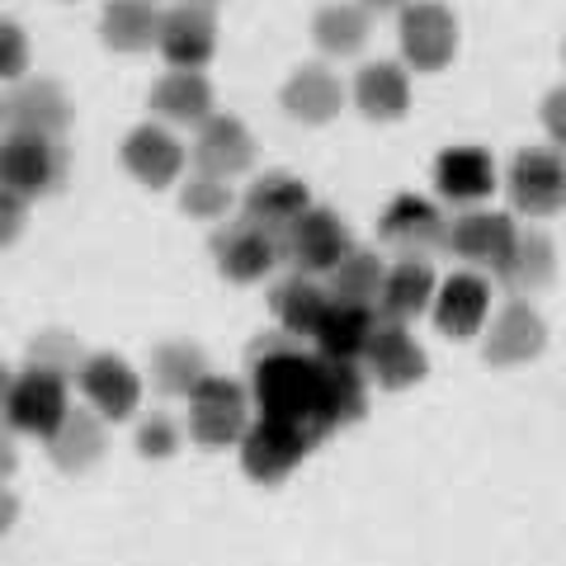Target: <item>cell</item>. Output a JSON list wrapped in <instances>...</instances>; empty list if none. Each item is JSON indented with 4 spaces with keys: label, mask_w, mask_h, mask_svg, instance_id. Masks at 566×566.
Wrapping results in <instances>:
<instances>
[{
    "label": "cell",
    "mask_w": 566,
    "mask_h": 566,
    "mask_svg": "<svg viewBox=\"0 0 566 566\" xmlns=\"http://www.w3.org/2000/svg\"><path fill=\"white\" fill-rule=\"evenodd\" d=\"M316 368L322 359L303 354L283 340L255 345V368H251V401L260 406V416L274 420H303L312 424V406H316ZM316 430V424H312Z\"/></svg>",
    "instance_id": "cell-1"
},
{
    "label": "cell",
    "mask_w": 566,
    "mask_h": 566,
    "mask_svg": "<svg viewBox=\"0 0 566 566\" xmlns=\"http://www.w3.org/2000/svg\"><path fill=\"white\" fill-rule=\"evenodd\" d=\"M316 439L322 434H316L312 424H303V420L260 416V420H251V430L241 434V468H245L251 482L274 486L316 449Z\"/></svg>",
    "instance_id": "cell-2"
},
{
    "label": "cell",
    "mask_w": 566,
    "mask_h": 566,
    "mask_svg": "<svg viewBox=\"0 0 566 566\" xmlns=\"http://www.w3.org/2000/svg\"><path fill=\"white\" fill-rule=\"evenodd\" d=\"M245 430H251V392L237 378L208 374L189 392V434L203 449H227L241 444Z\"/></svg>",
    "instance_id": "cell-3"
},
{
    "label": "cell",
    "mask_w": 566,
    "mask_h": 566,
    "mask_svg": "<svg viewBox=\"0 0 566 566\" xmlns=\"http://www.w3.org/2000/svg\"><path fill=\"white\" fill-rule=\"evenodd\" d=\"M349 251H354V237L340 222V212L316 208V203L279 232V260H289L297 274H331Z\"/></svg>",
    "instance_id": "cell-4"
},
{
    "label": "cell",
    "mask_w": 566,
    "mask_h": 566,
    "mask_svg": "<svg viewBox=\"0 0 566 566\" xmlns=\"http://www.w3.org/2000/svg\"><path fill=\"white\" fill-rule=\"evenodd\" d=\"M66 175V151L52 137H33V133H6L0 137V189L20 193V199H39L52 193Z\"/></svg>",
    "instance_id": "cell-5"
},
{
    "label": "cell",
    "mask_w": 566,
    "mask_h": 566,
    "mask_svg": "<svg viewBox=\"0 0 566 566\" xmlns=\"http://www.w3.org/2000/svg\"><path fill=\"white\" fill-rule=\"evenodd\" d=\"M510 203L528 218H553L566 208V156L557 147H524L510 161Z\"/></svg>",
    "instance_id": "cell-6"
},
{
    "label": "cell",
    "mask_w": 566,
    "mask_h": 566,
    "mask_svg": "<svg viewBox=\"0 0 566 566\" xmlns=\"http://www.w3.org/2000/svg\"><path fill=\"white\" fill-rule=\"evenodd\" d=\"M397 39H401L406 66L444 71L453 62V52H458V20H453L449 6H439V0H416V6L401 10Z\"/></svg>",
    "instance_id": "cell-7"
},
{
    "label": "cell",
    "mask_w": 566,
    "mask_h": 566,
    "mask_svg": "<svg viewBox=\"0 0 566 566\" xmlns=\"http://www.w3.org/2000/svg\"><path fill=\"white\" fill-rule=\"evenodd\" d=\"M66 411H71L66 378H52V374H43V368H24V374L10 382L6 416H0V420H6L14 434L48 439L66 420Z\"/></svg>",
    "instance_id": "cell-8"
},
{
    "label": "cell",
    "mask_w": 566,
    "mask_h": 566,
    "mask_svg": "<svg viewBox=\"0 0 566 566\" xmlns=\"http://www.w3.org/2000/svg\"><path fill=\"white\" fill-rule=\"evenodd\" d=\"M212 260H218L222 279L260 283L279 264V237L270 232V227L251 222V218H237V222H227L222 232L212 237Z\"/></svg>",
    "instance_id": "cell-9"
},
{
    "label": "cell",
    "mask_w": 566,
    "mask_h": 566,
    "mask_svg": "<svg viewBox=\"0 0 566 566\" xmlns=\"http://www.w3.org/2000/svg\"><path fill=\"white\" fill-rule=\"evenodd\" d=\"M161 57L175 71H203L212 48H218V20H212V6H199V0H185L161 14Z\"/></svg>",
    "instance_id": "cell-10"
},
{
    "label": "cell",
    "mask_w": 566,
    "mask_h": 566,
    "mask_svg": "<svg viewBox=\"0 0 566 566\" xmlns=\"http://www.w3.org/2000/svg\"><path fill=\"white\" fill-rule=\"evenodd\" d=\"M81 392L85 401H91V411L99 420H128L137 411V401H142V378H137V368L128 359H118V354H91V359L81 364Z\"/></svg>",
    "instance_id": "cell-11"
},
{
    "label": "cell",
    "mask_w": 566,
    "mask_h": 566,
    "mask_svg": "<svg viewBox=\"0 0 566 566\" xmlns=\"http://www.w3.org/2000/svg\"><path fill=\"white\" fill-rule=\"evenodd\" d=\"M251 161H255V137L237 114H212L199 123V137H193V166H199V175L232 185V175L251 170Z\"/></svg>",
    "instance_id": "cell-12"
},
{
    "label": "cell",
    "mask_w": 566,
    "mask_h": 566,
    "mask_svg": "<svg viewBox=\"0 0 566 566\" xmlns=\"http://www.w3.org/2000/svg\"><path fill=\"white\" fill-rule=\"evenodd\" d=\"M520 227L510 212H491V208H476V212H463V218L449 222V251L468 264H482V270H501V260L510 255L515 245Z\"/></svg>",
    "instance_id": "cell-13"
},
{
    "label": "cell",
    "mask_w": 566,
    "mask_h": 566,
    "mask_svg": "<svg viewBox=\"0 0 566 566\" xmlns=\"http://www.w3.org/2000/svg\"><path fill=\"white\" fill-rule=\"evenodd\" d=\"M368 411V382L359 374V364H326L316 368V406H312V424L316 434L345 430V424L364 420Z\"/></svg>",
    "instance_id": "cell-14"
},
{
    "label": "cell",
    "mask_w": 566,
    "mask_h": 566,
    "mask_svg": "<svg viewBox=\"0 0 566 566\" xmlns=\"http://www.w3.org/2000/svg\"><path fill=\"white\" fill-rule=\"evenodd\" d=\"M382 241L406 255L439 251V245L449 241V218L439 212V203L420 199V193H397L382 212Z\"/></svg>",
    "instance_id": "cell-15"
},
{
    "label": "cell",
    "mask_w": 566,
    "mask_h": 566,
    "mask_svg": "<svg viewBox=\"0 0 566 566\" xmlns=\"http://www.w3.org/2000/svg\"><path fill=\"white\" fill-rule=\"evenodd\" d=\"M123 166H128V175L137 185L170 189L185 170V147L170 128H161V123H142V128H133L128 142H123Z\"/></svg>",
    "instance_id": "cell-16"
},
{
    "label": "cell",
    "mask_w": 566,
    "mask_h": 566,
    "mask_svg": "<svg viewBox=\"0 0 566 566\" xmlns=\"http://www.w3.org/2000/svg\"><path fill=\"white\" fill-rule=\"evenodd\" d=\"M71 123V104L57 81H20L6 95V133H33L57 142Z\"/></svg>",
    "instance_id": "cell-17"
},
{
    "label": "cell",
    "mask_w": 566,
    "mask_h": 566,
    "mask_svg": "<svg viewBox=\"0 0 566 566\" xmlns=\"http://www.w3.org/2000/svg\"><path fill=\"white\" fill-rule=\"evenodd\" d=\"M543 345H547L543 316L515 297V303H505L501 312H495V322H491L486 340H482V354H486V364H495V368H515V364L538 359Z\"/></svg>",
    "instance_id": "cell-18"
},
{
    "label": "cell",
    "mask_w": 566,
    "mask_h": 566,
    "mask_svg": "<svg viewBox=\"0 0 566 566\" xmlns=\"http://www.w3.org/2000/svg\"><path fill=\"white\" fill-rule=\"evenodd\" d=\"M364 364H368V374H374L382 387H392V392L420 382L424 368H430L420 340L397 322H378L374 326V340H368V349H364Z\"/></svg>",
    "instance_id": "cell-19"
},
{
    "label": "cell",
    "mask_w": 566,
    "mask_h": 566,
    "mask_svg": "<svg viewBox=\"0 0 566 566\" xmlns=\"http://www.w3.org/2000/svg\"><path fill=\"white\" fill-rule=\"evenodd\" d=\"M279 99H283V114L289 118L307 123V128H322V123H331L345 109V81L335 76L326 62H307L289 76Z\"/></svg>",
    "instance_id": "cell-20"
},
{
    "label": "cell",
    "mask_w": 566,
    "mask_h": 566,
    "mask_svg": "<svg viewBox=\"0 0 566 566\" xmlns=\"http://www.w3.org/2000/svg\"><path fill=\"white\" fill-rule=\"evenodd\" d=\"M430 307H434V326H439V331L453 335V340H468V335H476V331L486 326L491 283H486L482 274L463 270V274H453V279L439 283Z\"/></svg>",
    "instance_id": "cell-21"
},
{
    "label": "cell",
    "mask_w": 566,
    "mask_h": 566,
    "mask_svg": "<svg viewBox=\"0 0 566 566\" xmlns=\"http://www.w3.org/2000/svg\"><path fill=\"white\" fill-rule=\"evenodd\" d=\"M434 270H430V260L424 255H406L397 260L392 270H387L382 279V297H378V322H416V316L434 303Z\"/></svg>",
    "instance_id": "cell-22"
},
{
    "label": "cell",
    "mask_w": 566,
    "mask_h": 566,
    "mask_svg": "<svg viewBox=\"0 0 566 566\" xmlns=\"http://www.w3.org/2000/svg\"><path fill=\"white\" fill-rule=\"evenodd\" d=\"M378 312L374 307H349V303H331V312L316 326V359L326 364H359L368 340H374Z\"/></svg>",
    "instance_id": "cell-23"
},
{
    "label": "cell",
    "mask_w": 566,
    "mask_h": 566,
    "mask_svg": "<svg viewBox=\"0 0 566 566\" xmlns=\"http://www.w3.org/2000/svg\"><path fill=\"white\" fill-rule=\"evenodd\" d=\"M354 109L374 123H397L411 109V76H406L401 62H368L359 76H354Z\"/></svg>",
    "instance_id": "cell-24"
},
{
    "label": "cell",
    "mask_w": 566,
    "mask_h": 566,
    "mask_svg": "<svg viewBox=\"0 0 566 566\" xmlns=\"http://www.w3.org/2000/svg\"><path fill=\"white\" fill-rule=\"evenodd\" d=\"M434 189L449 203H482L495 189V161L482 147H449L434 161Z\"/></svg>",
    "instance_id": "cell-25"
},
{
    "label": "cell",
    "mask_w": 566,
    "mask_h": 566,
    "mask_svg": "<svg viewBox=\"0 0 566 566\" xmlns=\"http://www.w3.org/2000/svg\"><path fill=\"white\" fill-rule=\"evenodd\" d=\"M307 208H312L307 185H303V180H293V175H283V170L260 175V180L245 189V218L260 222V227H270L274 237H279L289 222L303 218Z\"/></svg>",
    "instance_id": "cell-26"
},
{
    "label": "cell",
    "mask_w": 566,
    "mask_h": 566,
    "mask_svg": "<svg viewBox=\"0 0 566 566\" xmlns=\"http://www.w3.org/2000/svg\"><path fill=\"white\" fill-rule=\"evenodd\" d=\"M161 14L156 0H109L99 14V39L114 52H147L161 39Z\"/></svg>",
    "instance_id": "cell-27"
},
{
    "label": "cell",
    "mask_w": 566,
    "mask_h": 566,
    "mask_svg": "<svg viewBox=\"0 0 566 566\" xmlns=\"http://www.w3.org/2000/svg\"><path fill=\"white\" fill-rule=\"evenodd\" d=\"M151 109L166 123H185V128H199L203 118H212V85L203 71H166L161 81L151 85Z\"/></svg>",
    "instance_id": "cell-28"
},
{
    "label": "cell",
    "mask_w": 566,
    "mask_h": 566,
    "mask_svg": "<svg viewBox=\"0 0 566 566\" xmlns=\"http://www.w3.org/2000/svg\"><path fill=\"white\" fill-rule=\"evenodd\" d=\"M382 279H387L382 255H378V251H364V245H354V251H349V255H345V260L326 274V293H331V303L374 307V312H378Z\"/></svg>",
    "instance_id": "cell-29"
},
{
    "label": "cell",
    "mask_w": 566,
    "mask_h": 566,
    "mask_svg": "<svg viewBox=\"0 0 566 566\" xmlns=\"http://www.w3.org/2000/svg\"><path fill=\"white\" fill-rule=\"evenodd\" d=\"M270 307L289 335H316L322 316L331 312V293H326V283H316L312 274H289L274 289Z\"/></svg>",
    "instance_id": "cell-30"
},
{
    "label": "cell",
    "mask_w": 566,
    "mask_h": 566,
    "mask_svg": "<svg viewBox=\"0 0 566 566\" xmlns=\"http://www.w3.org/2000/svg\"><path fill=\"white\" fill-rule=\"evenodd\" d=\"M501 283L510 293H534V289H547L557 274V251H553V237L547 232H520L510 255L501 260Z\"/></svg>",
    "instance_id": "cell-31"
},
{
    "label": "cell",
    "mask_w": 566,
    "mask_h": 566,
    "mask_svg": "<svg viewBox=\"0 0 566 566\" xmlns=\"http://www.w3.org/2000/svg\"><path fill=\"white\" fill-rule=\"evenodd\" d=\"M48 453L62 472H85L104 458V420L95 411H66V420L48 434Z\"/></svg>",
    "instance_id": "cell-32"
},
{
    "label": "cell",
    "mask_w": 566,
    "mask_h": 566,
    "mask_svg": "<svg viewBox=\"0 0 566 566\" xmlns=\"http://www.w3.org/2000/svg\"><path fill=\"white\" fill-rule=\"evenodd\" d=\"M368 10L364 6H349V0H335V6H322L312 20V39L326 57H354L364 43H368Z\"/></svg>",
    "instance_id": "cell-33"
},
{
    "label": "cell",
    "mask_w": 566,
    "mask_h": 566,
    "mask_svg": "<svg viewBox=\"0 0 566 566\" xmlns=\"http://www.w3.org/2000/svg\"><path fill=\"white\" fill-rule=\"evenodd\" d=\"M151 378H156V387H161L166 397H189L193 387L208 378V359H203L199 345L166 340L161 349L151 354Z\"/></svg>",
    "instance_id": "cell-34"
},
{
    "label": "cell",
    "mask_w": 566,
    "mask_h": 566,
    "mask_svg": "<svg viewBox=\"0 0 566 566\" xmlns=\"http://www.w3.org/2000/svg\"><path fill=\"white\" fill-rule=\"evenodd\" d=\"M85 359H91L85 345L76 340V335H66V331H43V335H33L29 340V368H43V374H52V378L71 382L81 374Z\"/></svg>",
    "instance_id": "cell-35"
},
{
    "label": "cell",
    "mask_w": 566,
    "mask_h": 566,
    "mask_svg": "<svg viewBox=\"0 0 566 566\" xmlns=\"http://www.w3.org/2000/svg\"><path fill=\"white\" fill-rule=\"evenodd\" d=\"M237 203V193L227 180H212V175H189L185 189H180V208L189 212V218H203V222H218L227 218Z\"/></svg>",
    "instance_id": "cell-36"
},
{
    "label": "cell",
    "mask_w": 566,
    "mask_h": 566,
    "mask_svg": "<svg viewBox=\"0 0 566 566\" xmlns=\"http://www.w3.org/2000/svg\"><path fill=\"white\" fill-rule=\"evenodd\" d=\"M175 449H180V424H175L170 416H147L137 424V453L151 458V463H161V458H170Z\"/></svg>",
    "instance_id": "cell-37"
},
{
    "label": "cell",
    "mask_w": 566,
    "mask_h": 566,
    "mask_svg": "<svg viewBox=\"0 0 566 566\" xmlns=\"http://www.w3.org/2000/svg\"><path fill=\"white\" fill-rule=\"evenodd\" d=\"M29 71V39L20 24L0 20V81H20Z\"/></svg>",
    "instance_id": "cell-38"
},
{
    "label": "cell",
    "mask_w": 566,
    "mask_h": 566,
    "mask_svg": "<svg viewBox=\"0 0 566 566\" xmlns=\"http://www.w3.org/2000/svg\"><path fill=\"white\" fill-rule=\"evenodd\" d=\"M24 218H29V208L20 193H10V189H0V251L24 232Z\"/></svg>",
    "instance_id": "cell-39"
},
{
    "label": "cell",
    "mask_w": 566,
    "mask_h": 566,
    "mask_svg": "<svg viewBox=\"0 0 566 566\" xmlns=\"http://www.w3.org/2000/svg\"><path fill=\"white\" fill-rule=\"evenodd\" d=\"M543 128L557 147H566V85H557V91L543 99Z\"/></svg>",
    "instance_id": "cell-40"
},
{
    "label": "cell",
    "mask_w": 566,
    "mask_h": 566,
    "mask_svg": "<svg viewBox=\"0 0 566 566\" xmlns=\"http://www.w3.org/2000/svg\"><path fill=\"white\" fill-rule=\"evenodd\" d=\"M20 468V453H14V439H10V424H0V486H6V476Z\"/></svg>",
    "instance_id": "cell-41"
},
{
    "label": "cell",
    "mask_w": 566,
    "mask_h": 566,
    "mask_svg": "<svg viewBox=\"0 0 566 566\" xmlns=\"http://www.w3.org/2000/svg\"><path fill=\"white\" fill-rule=\"evenodd\" d=\"M14 520H20V501H14V491L0 486V538L14 528Z\"/></svg>",
    "instance_id": "cell-42"
},
{
    "label": "cell",
    "mask_w": 566,
    "mask_h": 566,
    "mask_svg": "<svg viewBox=\"0 0 566 566\" xmlns=\"http://www.w3.org/2000/svg\"><path fill=\"white\" fill-rule=\"evenodd\" d=\"M359 6L368 10V14H401L411 0H359Z\"/></svg>",
    "instance_id": "cell-43"
},
{
    "label": "cell",
    "mask_w": 566,
    "mask_h": 566,
    "mask_svg": "<svg viewBox=\"0 0 566 566\" xmlns=\"http://www.w3.org/2000/svg\"><path fill=\"white\" fill-rule=\"evenodd\" d=\"M10 382H14V378H10V368L0 364V416H6V397H10Z\"/></svg>",
    "instance_id": "cell-44"
},
{
    "label": "cell",
    "mask_w": 566,
    "mask_h": 566,
    "mask_svg": "<svg viewBox=\"0 0 566 566\" xmlns=\"http://www.w3.org/2000/svg\"><path fill=\"white\" fill-rule=\"evenodd\" d=\"M0 128H6V99H0Z\"/></svg>",
    "instance_id": "cell-45"
},
{
    "label": "cell",
    "mask_w": 566,
    "mask_h": 566,
    "mask_svg": "<svg viewBox=\"0 0 566 566\" xmlns=\"http://www.w3.org/2000/svg\"><path fill=\"white\" fill-rule=\"evenodd\" d=\"M562 57H566V39H562Z\"/></svg>",
    "instance_id": "cell-46"
},
{
    "label": "cell",
    "mask_w": 566,
    "mask_h": 566,
    "mask_svg": "<svg viewBox=\"0 0 566 566\" xmlns=\"http://www.w3.org/2000/svg\"><path fill=\"white\" fill-rule=\"evenodd\" d=\"M199 6H212V0H199Z\"/></svg>",
    "instance_id": "cell-47"
}]
</instances>
